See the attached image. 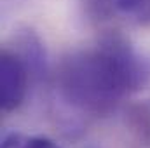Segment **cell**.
I'll return each mask as SVG.
<instances>
[{"instance_id":"obj_1","label":"cell","mask_w":150,"mask_h":148,"mask_svg":"<svg viewBox=\"0 0 150 148\" xmlns=\"http://www.w3.org/2000/svg\"><path fill=\"white\" fill-rule=\"evenodd\" d=\"M147 85L150 59L115 35L68 54L56 72L61 99L87 115H108Z\"/></svg>"},{"instance_id":"obj_2","label":"cell","mask_w":150,"mask_h":148,"mask_svg":"<svg viewBox=\"0 0 150 148\" xmlns=\"http://www.w3.org/2000/svg\"><path fill=\"white\" fill-rule=\"evenodd\" d=\"M16 45V44H14ZM40 73L28 56L16 45L5 47L0 56V106L5 113L18 110L28 94V82Z\"/></svg>"},{"instance_id":"obj_3","label":"cell","mask_w":150,"mask_h":148,"mask_svg":"<svg viewBox=\"0 0 150 148\" xmlns=\"http://www.w3.org/2000/svg\"><path fill=\"white\" fill-rule=\"evenodd\" d=\"M100 19L117 18L134 25H150V0H87Z\"/></svg>"},{"instance_id":"obj_4","label":"cell","mask_w":150,"mask_h":148,"mask_svg":"<svg viewBox=\"0 0 150 148\" xmlns=\"http://www.w3.org/2000/svg\"><path fill=\"white\" fill-rule=\"evenodd\" d=\"M0 148H59L58 143L45 136H28L21 132H7L2 138Z\"/></svg>"}]
</instances>
